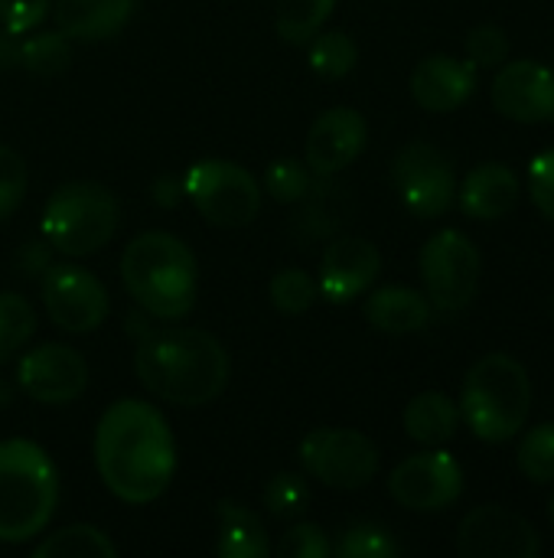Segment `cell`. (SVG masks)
I'll use <instances>...</instances> for the list:
<instances>
[{"label":"cell","mask_w":554,"mask_h":558,"mask_svg":"<svg viewBox=\"0 0 554 558\" xmlns=\"http://www.w3.org/2000/svg\"><path fill=\"white\" fill-rule=\"evenodd\" d=\"M59 504V474L49 454L29 438L0 441V543L39 536Z\"/></svg>","instance_id":"277c9868"},{"label":"cell","mask_w":554,"mask_h":558,"mask_svg":"<svg viewBox=\"0 0 554 558\" xmlns=\"http://www.w3.org/2000/svg\"><path fill=\"white\" fill-rule=\"evenodd\" d=\"M480 252L460 229H441L421 248V278L424 294L434 311L457 314L464 311L480 288Z\"/></svg>","instance_id":"ba28073f"},{"label":"cell","mask_w":554,"mask_h":558,"mask_svg":"<svg viewBox=\"0 0 554 558\" xmlns=\"http://www.w3.org/2000/svg\"><path fill=\"white\" fill-rule=\"evenodd\" d=\"M297 458L307 477L333 490H359L379 471L376 445L353 428H317L304 435Z\"/></svg>","instance_id":"9c48e42d"},{"label":"cell","mask_w":554,"mask_h":558,"mask_svg":"<svg viewBox=\"0 0 554 558\" xmlns=\"http://www.w3.org/2000/svg\"><path fill=\"white\" fill-rule=\"evenodd\" d=\"M20 59V33L0 26V69H13Z\"/></svg>","instance_id":"ab89813d"},{"label":"cell","mask_w":554,"mask_h":558,"mask_svg":"<svg viewBox=\"0 0 554 558\" xmlns=\"http://www.w3.org/2000/svg\"><path fill=\"white\" fill-rule=\"evenodd\" d=\"M532 412V383L519 360L506 353H490L477 360L460 389V418L467 428L487 441H513Z\"/></svg>","instance_id":"5b68a950"},{"label":"cell","mask_w":554,"mask_h":558,"mask_svg":"<svg viewBox=\"0 0 554 558\" xmlns=\"http://www.w3.org/2000/svg\"><path fill=\"white\" fill-rule=\"evenodd\" d=\"M457 553L464 558H539V530L506 510V507H477L460 520Z\"/></svg>","instance_id":"4fadbf2b"},{"label":"cell","mask_w":554,"mask_h":558,"mask_svg":"<svg viewBox=\"0 0 554 558\" xmlns=\"http://www.w3.org/2000/svg\"><path fill=\"white\" fill-rule=\"evenodd\" d=\"M389 494L398 507L415 513H438L460 500L464 494V471L454 454L431 448L421 454L405 458L389 474Z\"/></svg>","instance_id":"7c38bea8"},{"label":"cell","mask_w":554,"mask_h":558,"mask_svg":"<svg viewBox=\"0 0 554 558\" xmlns=\"http://www.w3.org/2000/svg\"><path fill=\"white\" fill-rule=\"evenodd\" d=\"M219 539H216V553L222 558H264L268 556V533L264 523L258 520L255 510H248L245 504L235 500H222L219 510Z\"/></svg>","instance_id":"603a6c76"},{"label":"cell","mask_w":554,"mask_h":558,"mask_svg":"<svg viewBox=\"0 0 554 558\" xmlns=\"http://www.w3.org/2000/svg\"><path fill=\"white\" fill-rule=\"evenodd\" d=\"M42 304L49 320L65 333H95L111 304L104 284L82 265H49L42 271Z\"/></svg>","instance_id":"8fae6325"},{"label":"cell","mask_w":554,"mask_h":558,"mask_svg":"<svg viewBox=\"0 0 554 558\" xmlns=\"http://www.w3.org/2000/svg\"><path fill=\"white\" fill-rule=\"evenodd\" d=\"M493 105L519 124L554 121V72L535 59L506 62L493 78Z\"/></svg>","instance_id":"9a60e30c"},{"label":"cell","mask_w":554,"mask_h":558,"mask_svg":"<svg viewBox=\"0 0 554 558\" xmlns=\"http://www.w3.org/2000/svg\"><path fill=\"white\" fill-rule=\"evenodd\" d=\"M52 262H49V242H26L16 255V268L20 275H39L46 271Z\"/></svg>","instance_id":"f35d334b"},{"label":"cell","mask_w":554,"mask_h":558,"mask_svg":"<svg viewBox=\"0 0 554 558\" xmlns=\"http://www.w3.org/2000/svg\"><path fill=\"white\" fill-rule=\"evenodd\" d=\"M95 468L124 504H153L176 474V441L150 402L118 399L95 428Z\"/></svg>","instance_id":"6da1fadb"},{"label":"cell","mask_w":554,"mask_h":558,"mask_svg":"<svg viewBox=\"0 0 554 558\" xmlns=\"http://www.w3.org/2000/svg\"><path fill=\"white\" fill-rule=\"evenodd\" d=\"M183 193L206 222L222 229L251 226L261 213L258 180L242 163L219 157L196 160L183 177Z\"/></svg>","instance_id":"52a82bcc"},{"label":"cell","mask_w":554,"mask_h":558,"mask_svg":"<svg viewBox=\"0 0 554 558\" xmlns=\"http://www.w3.org/2000/svg\"><path fill=\"white\" fill-rule=\"evenodd\" d=\"M36 558H114L118 546L108 539V533H101L98 526L78 523V526H65L52 536H46L39 546H33Z\"/></svg>","instance_id":"cb8c5ba5"},{"label":"cell","mask_w":554,"mask_h":558,"mask_svg":"<svg viewBox=\"0 0 554 558\" xmlns=\"http://www.w3.org/2000/svg\"><path fill=\"white\" fill-rule=\"evenodd\" d=\"M549 517H552V526H554V497H552V507H549Z\"/></svg>","instance_id":"b9f144b4"},{"label":"cell","mask_w":554,"mask_h":558,"mask_svg":"<svg viewBox=\"0 0 554 558\" xmlns=\"http://www.w3.org/2000/svg\"><path fill=\"white\" fill-rule=\"evenodd\" d=\"M72 62V39L59 29L52 33H33V36H20V59L16 65L33 72V75H62Z\"/></svg>","instance_id":"484cf974"},{"label":"cell","mask_w":554,"mask_h":558,"mask_svg":"<svg viewBox=\"0 0 554 558\" xmlns=\"http://www.w3.org/2000/svg\"><path fill=\"white\" fill-rule=\"evenodd\" d=\"M310 69L320 78H343L356 69L359 62V46L349 33L343 29H330V33H317L310 39V52H307Z\"/></svg>","instance_id":"4316f807"},{"label":"cell","mask_w":554,"mask_h":558,"mask_svg":"<svg viewBox=\"0 0 554 558\" xmlns=\"http://www.w3.org/2000/svg\"><path fill=\"white\" fill-rule=\"evenodd\" d=\"M382 271V255L369 239L359 235H340L323 248L320 258V298L330 304H349L362 298Z\"/></svg>","instance_id":"e0dca14e"},{"label":"cell","mask_w":554,"mask_h":558,"mask_svg":"<svg viewBox=\"0 0 554 558\" xmlns=\"http://www.w3.org/2000/svg\"><path fill=\"white\" fill-rule=\"evenodd\" d=\"M477 92V65L457 56H428L411 72V98L434 114L457 111Z\"/></svg>","instance_id":"ac0fdd59"},{"label":"cell","mask_w":554,"mask_h":558,"mask_svg":"<svg viewBox=\"0 0 554 558\" xmlns=\"http://www.w3.org/2000/svg\"><path fill=\"white\" fill-rule=\"evenodd\" d=\"M392 183L408 213H415L418 219H438L457 199L454 163L441 147L428 141H411L395 154Z\"/></svg>","instance_id":"30bf717a"},{"label":"cell","mask_w":554,"mask_h":558,"mask_svg":"<svg viewBox=\"0 0 554 558\" xmlns=\"http://www.w3.org/2000/svg\"><path fill=\"white\" fill-rule=\"evenodd\" d=\"M366 141H369V124L356 108L346 105L330 108L307 131L304 163L310 167L313 177H336L366 150Z\"/></svg>","instance_id":"2e32d148"},{"label":"cell","mask_w":554,"mask_h":558,"mask_svg":"<svg viewBox=\"0 0 554 558\" xmlns=\"http://www.w3.org/2000/svg\"><path fill=\"white\" fill-rule=\"evenodd\" d=\"M278 556L281 558H330L333 556V543L327 539V533L317 523H297L291 526L281 543H278Z\"/></svg>","instance_id":"d590c367"},{"label":"cell","mask_w":554,"mask_h":558,"mask_svg":"<svg viewBox=\"0 0 554 558\" xmlns=\"http://www.w3.org/2000/svg\"><path fill=\"white\" fill-rule=\"evenodd\" d=\"M402 553L395 536L379 523H353L340 533L333 556L340 558H395Z\"/></svg>","instance_id":"4dcf8cb0"},{"label":"cell","mask_w":554,"mask_h":558,"mask_svg":"<svg viewBox=\"0 0 554 558\" xmlns=\"http://www.w3.org/2000/svg\"><path fill=\"white\" fill-rule=\"evenodd\" d=\"M336 0H274V26L284 43H310L330 20Z\"/></svg>","instance_id":"d4e9b609"},{"label":"cell","mask_w":554,"mask_h":558,"mask_svg":"<svg viewBox=\"0 0 554 558\" xmlns=\"http://www.w3.org/2000/svg\"><path fill=\"white\" fill-rule=\"evenodd\" d=\"M121 222V206L114 193L91 180H72L62 183L42 206L39 232L49 242V248L85 258L104 248Z\"/></svg>","instance_id":"8992f818"},{"label":"cell","mask_w":554,"mask_h":558,"mask_svg":"<svg viewBox=\"0 0 554 558\" xmlns=\"http://www.w3.org/2000/svg\"><path fill=\"white\" fill-rule=\"evenodd\" d=\"M10 399H13V389L7 383H0V405H10Z\"/></svg>","instance_id":"60d3db41"},{"label":"cell","mask_w":554,"mask_h":558,"mask_svg":"<svg viewBox=\"0 0 554 558\" xmlns=\"http://www.w3.org/2000/svg\"><path fill=\"white\" fill-rule=\"evenodd\" d=\"M460 209L477 222H496L509 216L519 203V180L506 163H480L473 167L460 190H457Z\"/></svg>","instance_id":"ffe728a7"},{"label":"cell","mask_w":554,"mask_h":558,"mask_svg":"<svg viewBox=\"0 0 554 558\" xmlns=\"http://www.w3.org/2000/svg\"><path fill=\"white\" fill-rule=\"evenodd\" d=\"M137 10V0H56V29L75 43H104L118 36Z\"/></svg>","instance_id":"d6986e66"},{"label":"cell","mask_w":554,"mask_h":558,"mask_svg":"<svg viewBox=\"0 0 554 558\" xmlns=\"http://www.w3.org/2000/svg\"><path fill=\"white\" fill-rule=\"evenodd\" d=\"M26 186H29L26 160L13 147L0 144V222L10 219L20 209V203L26 196Z\"/></svg>","instance_id":"836d02e7"},{"label":"cell","mask_w":554,"mask_h":558,"mask_svg":"<svg viewBox=\"0 0 554 558\" xmlns=\"http://www.w3.org/2000/svg\"><path fill=\"white\" fill-rule=\"evenodd\" d=\"M121 281L134 304L157 320H183L196 304V258L170 232H140L121 255Z\"/></svg>","instance_id":"3957f363"},{"label":"cell","mask_w":554,"mask_h":558,"mask_svg":"<svg viewBox=\"0 0 554 558\" xmlns=\"http://www.w3.org/2000/svg\"><path fill=\"white\" fill-rule=\"evenodd\" d=\"M229 353L225 347L196 327L150 330L137 340L134 373L140 386L183 409L209 405L229 386Z\"/></svg>","instance_id":"7a4b0ae2"},{"label":"cell","mask_w":554,"mask_h":558,"mask_svg":"<svg viewBox=\"0 0 554 558\" xmlns=\"http://www.w3.org/2000/svg\"><path fill=\"white\" fill-rule=\"evenodd\" d=\"M36 333L33 304L16 291H0V366L10 363Z\"/></svg>","instance_id":"83f0119b"},{"label":"cell","mask_w":554,"mask_h":558,"mask_svg":"<svg viewBox=\"0 0 554 558\" xmlns=\"http://www.w3.org/2000/svg\"><path fill=\"white\" fill-rule=\"evenodd\" d=\"M310 183H313L310 167L300 163V160H294V157H278L264 170V190L271 193V199H278L284 206L300 203L307 196Z\"/></svg>","instance_id":"d6a6232c"},{"label":"cell","mask_w":554,"mask_h":558,"mask_svg":"<svg viewBox=\"0 0 554 558\" xmlns=\"http://www.w3.org/2000/svg\"><path fill=\"white\" fill-rule=\"evenodd\" d=\"M261 504L274 520H297L307 513L310 507V484L304 474L297 471H278L264 490H261Z\"/></svg>","instance_id":"f1b7e54d"},{"label":"cell","mask_w":554,"mask_h":558,"mask_svg":"<svg viewBox=\"0 0 554 558\" xmlns=\"http://www.w3.org/2000/svg\"><path fill=\"white\" fill-rule=\"evenodd\" d=\"M460 428V405L444 392H421L405 409V432L424 448H441L454 441Z\"/></svg>","instance_id":"7402d4cb"},{"label":"cell","mask_w":554,"mask_h":558,"mask_svg":"<svg viewBox=\"0 0 554 558\" xmlns=\"http://www.w3.org/2000/svg\"><path fill=\"white\" fill-rule=\"evenodd\" d=\"M16 383L39 405H69L88 386V363L69 343H42L20 360Z\"/></svg>","instance_id":"5bb4252c"},{"label":"cell","mask_w":554,"mask_h":558,"mask_svg":"<svg viewBox=\"0 0 554 558\" xmlns=\"http://www.w3.org/2000/svg\"><path fill=\"white\" fill-rule=\"evenodd\" d=\"M366 320L392 337L418 333L431 320V301L428 294L405 288V284H385L369 294L366 301Z\"/></svg>","instance_id":"44dd1931"},{"label":"cell","mask_w":554,"mask_h":558,"mask_svg":"<svg viewBox=\"0 0 554 558\" xmlns=\"http://www.w3.org/2000/svg\"><path fill=\"white\" fill-rule=\"evenodd\" d=\"M52 10V0H0V26L10 33H33L46 13Z\"/></svg>","instance_id":"8d00e7d4"},{"label":"cell","mask_w":554,"mask_h":558,"mask_svg":"<svg viewBox=\"0 0 554 558\" xmlns=\"http://www.w3.org/2000/svg\"><path fill=\"white\" fill-rule=\"evenodd\" d=\"M467 59L477 69H496L509 59V36L496 23H483L467 36Z\"/></svg>","instance_id":"e575fe53"},{"label":"cell","mask_w":554,"mask_h":558,"mask_svg":"<svg viewBox=\"0 0 554 558\" xmlns=\"http://www.w3.org/2000/svg\"><path fill=\"white\" fill-rule=\"evenodd\" d=\"M529 193L539 213L554 222V147L539 154L529 167Z\"/></svg>","instance_id":"74e56055"},{"label":"cell","mask_w":554,"mask_h":558,"mask_svg":"<svg viewBox=\"0 0 554 558\" xmlns=\"http://www.w3.org/2000/svg\"><path fill=\"white\" fill-rule=\"evenodd\" d=\"M519 471L532 481V484H552L554 481V422H545L539 428H532L519 451H516Z\"/></svg>","instance_id":"1f68e13d"},{"label":"cell","mask_w":554,"mask_h":558,"mask_svg":"<svg viewBox=\"0 0 554 558\" xmlns=\"http://www.w3.org/2000/svg\"><path fill=\"white\" fill-rule=\"evenodd\" d=\"M268 294H271V304L287 314V317H297V314H307L317 298H320V288L317 281L304 271V268H281L271 284H268Z\"/></svg>","instance_id":"f546056e"}]
</instances>
